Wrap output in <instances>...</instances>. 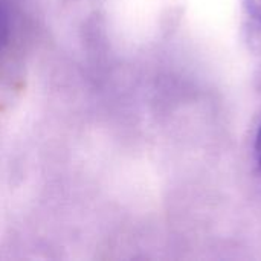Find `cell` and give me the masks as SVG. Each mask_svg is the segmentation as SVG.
Instances as JSON below:
<instances>
[{
    "label": "cell",
    "instance_id": "obj_2",
    "mask_svg": "<svg viewBox=\"0 0 261 261\" xmlns=\"http://www.w3.org/2000/svg\"><path fill=\"white\" fill-rule=\"evenodd\" d=\"M254 164H255V177L261 191V125L257 132L255 144H254Z\"/></svg>",
    "mask_w": 261,
    "mask_h": 261
},
{
    "label": "cell",
    "instance_id": "obj_1",
    "mask_svg": "<svg viewBox=\"0 0 261 261\" xmlns=\"http://www.w3.org/2000/svg\"><path fill=\"white\" fill-rule=\"evenodd\" d=\"M243 26L248 41L261 50V0H242Z\"/></svg>",
    "mask_w": 261,
    "mask_h": 261
},
{
    "label": "cell",
    "instance_id": "obj_3",
    "mask_svg": "<svg viewBox=\"0 0 261 261\" xmlns=\"http://www.w3.org/2000/svg\"><path fill=\"white\" fill-rule=\"evenodd\" d=\"M8 35V14L5 6L0 3V46L5 43Z\"/></svg>",
    "mask_w": 261,
    "mask_h": 261
}]
</instances>
